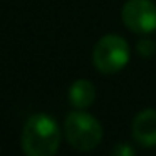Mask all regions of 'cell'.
<instances>
[{"instance_id": "obj_8", "label": "cell", "mask_w": 156, "mask_h": 156, "mask_svg": "<svg viewBox=\"0 0 156 156\" xmlns=\"http://www.w3.org/2000/svg\"><path fill=\"white\" fill-rule=\"evenodd\" d=\"M111 156H134V149L131 144L128 143H118V144L112 148Z\"/></svg>"}, {"instance_id": "obj_3", "label": "cell", "mask_w": 156, "mask_h": 156, "mask_svg": "<svg viewBox=\"0 0 156 156\" xmlns=\"http://www.w3.org/2000/svg\"><path fill=\"white\" fill-rule=\"evenodd\" d=\"M129 54V45L121 35L108 34L96 42L92 62L101 74H116L128 66Z\"/></svg>"}, {"instance_id": "obj_5", "label": "cell", "mask_w": 156, "mask_h": 156, "mask_svg": "<svg viewBox=\"0 0 156 156\" xmlns=\"http://www.w3.org/2000/svg\"><path fill=\"white\" fill-rule=\"evenodd\" d=\"M133 138L144 148L156 146V109L138 112L133 121Z\"/></svg>"}, {"instance_id": "obj_7", "label": "cell", "mask_w": 156, "mask_h": 156, "mask_svg": "<svg viewBox=\"0 0 156 156\" xmlns=\"http://www.w3.org/2000/svg\"><path fill=\"white\" fill-rule=\"evenodd\" d=\"M136 51H138L139 55H143L144 59L151 57L153 54H154L156 51V45L153 41H149V39H143V41L138 42V45H136Z\"/></svg>"}, {"instance_id": "obj_4", "label": "cell", "mask_w": 156, "mask_h": 156, "mask_svg": "<svg viewBox=\"0 0 156 156\" xmlns=\"http://www.w3.org/2000/svg\"><path fill=\"white\" fill-rule=\"evenodd\" d=\"M121 20L134 34L156 30V5L151 0H128L121 9Z\"/></svg>"}, {"instance_id": "obj_2", "label": "cell", "mask_w": 156, "mask_h": 156, "mask_svg": "<svg viewBox=\"0 0 156 156\" xmlns=\"http://www.w3.org/2000/svg\"><path fill=\"white\" fill-rule=\"evenodd\" d=\"M64 133L67 143L74 149L89 153L99 146L102 139V126L94 116L84 111H72L66 116Z\"/></svg>"}, {"instance_id": "obj_1", "label": "cell", "mask_w": 156, "mask_h": 156, "mask_svg": "<svg viewBox=\"0 0 156 156\" xmlns=\"http://www.w3.org/2000/svg\"><path fill=\"white\" fill-rule=\"evenodd\" d=\"M22 151L25 156H55L61 146V129L52 116L32 114L22 129Z\"/></svg>"}, {"instance_id": "obj_6", "label": "cell", "mask_w": 156, "mask_h": 156, "mask_svg": "<svg viewBox=\"0 0 156 156\" xmlns=\"http://www.w3.org/2000/svg\"><path fill=\"white\" fill-rule=\"evenodd\" d=\"M67 96L76 109H87L96 99V87L87 79H77L71 84Z\"/></svg>"}]
</instances>
